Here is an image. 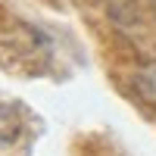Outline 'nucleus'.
Listing matches in <instances>:
<instances>
[{"label": "nucleus", "instance_id": "1", "mask_svg": "<svg viewBox=\"0 0 156 156\" xmlns=\"http://www.w3.org/2000/svg\"><path fill=\"white\" fill-rule=\"evenodd\" d=\"M134 84H137V90H140V94H144L150 103H156V62H150L147 69L137 72Z\"/></svg>", "mask_w": 156, "mask_h": 156}, {"label": "nucleus", "instance_id": "2", "mask_svg": "<svg viewBox=\"0 0 156 156\" xmlns=\"http://www.w3.org/2000/svg\"><path fill=\"white\" fill-rule=\"evenodd\" d=\"M150 3H153V16H156V0H150Z\"/></svg>", "mask_w": 156, "mask_h": 156}]
</instances>
